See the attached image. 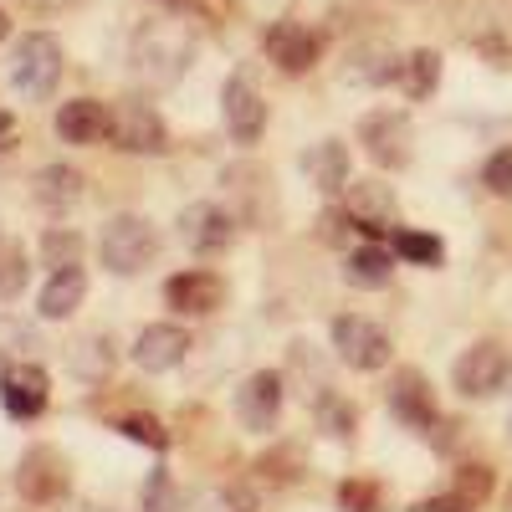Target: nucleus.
Wrapping results in <instances>:
<instances>
[{
	"instance_id": "obj_33",
	"label": "nucleus",
	"mask_w": 512,
	"mask_h": 512,
	"mask_svg": "<svg viewBox=\"0 0 512 512\" xmlns=\"http://www.w3.org/2000/svg\"><path fill=\"white\" fill-rule=\"evenodd\" d=\"M482 185L497 195V200H512V149H497L482 169Z\"/></svg>"
},
{
	"instance_id": "obj_34",
	"label": "nucleus",
	"mask_w": 512,
	"mask_h": 512,
	"mask_svg": "<svg viewBox=\"0 0 512 512\" xmlns=\"http://www.w3.org/2000/svg\"><path fill=\"white\" fill-rule=\"evenodd\" d=\"M338 502H344L349 512H379V492L369 482H344L338 487Z\"/></svg>"
},
{
	"instance_id": "obj_23",
	"label": "nucleus",
	"mask_w": 512,
	"mask_h": 512,
	"mask_svg": "<svg viewBox=\"0 0 512 512\" xmlns=\"http://www.w3.org/2000/svg\"><path fill=\"white\" fill-rule=\"evenodd\" d=\"M395 262H400L395 246H379V241H369V246H354V251H349L344 277H349L354 287H364V292H379V287H390Z\"/></svg>"
},
{
	"instance_id": "obj_28",
	"label": "nucleus",
	"mask_w": 512,
	"mask_h": 512,
	"mask_svg": "<svg viewBox=\"0 0 512 512\" xmlns=\"http://www.w3.org/2000/svg\"><path fill=\"white\" fill-rule=\"evenodd\" d=\"M41 349V338L31 323H21L16 313H0V364H21Z\"/></svg>"
},
{
	"instance_id": "obj_27",
	"label": "nucleus",
	"mask_w": 512,
	"mask_h": 512,
	"mask_svg": "<svg viewBox=\"0 0 512 512\" xmlns=\"http://www.w3.org/2000/svg\"><path fill=\"white\" fill-rule=\"evenodd\" d=\"M313 415H318V431H328L333 441H349V436H354V425H359V410H354L344 395H333V390H318Z\"/></svg>"
},
{
	"instance_id": "obj_36",
	"label": "nucleus",
	"mask_w": 512,
	"mask_h": 512,
	"mask_svg": "<svg viewBox=\"0 0 512 512\" xmlns=\"http://www.w3.org/2000/svg\"><path fill=\"white\" fill-rule=\"evenodd\" d=\"M21 6H31V11H72V6H82V0H21Z\"/></svg>"
},
{
	"instance_id": "obj_24",
	"label": "nucleus",
	"mask_w": 512,
	"mask_h": 512,
	"mask_svg": "<svg viewBox=\"0 0 512 512\" xmlns=\"http://www.w3.org/2000/svg\"><path fill=\"white\" fill-rule=\"evenodd\" d=\"M487 492H492V472H487V466H466V472H461V482H456L451 492L415 502V512H472V507H477Z\"/></svg>"
},
{
	"instance_id": "obj_22",
	"label": "nucleus",
	"mask_w": 512,
	"mask_h": 512,
	"mask_svg": "<svg viewBox=\"0 0 512 512\" xmlns=\"http://www.w3.org/2000/svg\"><path fill=\"white\" fill-rule=\"evenodd\" d=\"M118 364V349H113V338L108 333H82L67 344V369L82 379V384H103Z\"/></svg>"
},
{
	"instance_id": "obj_25",
	"label": "nucleus",
	"mask_w": 512,
	"mask_h": 512,
	"mask_svg": "<svg viewBox=\"0 0 512 512\" xmlns=\"http://www.w3.org/2000/svg\"><path fill=\"white\" fill-rule=\"evenodd\" d=\"M36 200L47 205V210H67V205H77L82 200V175L72 164H47L36 175Z\"/></svg>"
},
{
	"instance_id": "obj_18",
	"label": "nucleus",
	"mask_w": 512,
	"mask_h": 512,
	"mask_svg": "<svg viewBox=\"0 0 512 512\" xmlns=\"http://www.w3.org/2000/svg\"><path fill=\"white\" fill-rule=\"evenodd\" d=\"M57 134L67 144H98L103 134H113V108L98 98H72L57 108Z\"/></svg>"
},
{
	"instance_id": "obj_3",
	"label": "nucleus",
	"mask_w": 512,
	"mask_h": 512,
	"mask_svg": "<svg viewBox=\"0 0 512 512\" xmlns=\"http://www.w3.org/2000/svg\"><path fill=\"white\" fill-rule=\"evenodd\" d=\"M62 41L47 36V31H31L16 41V52H11V88L31 103H47L57 93V82H62Z\"/></svg>"
},
{
	"instance_id": "obj_30",
	"label": "nucleus",
	"mask_w": 512,
	"mask_h": 512,
	"mask_svg": "<svg viewBox=\"0 0 512 512\" xmlns=\"http://www.w3.org/2000/svg\"><path fill=\"white\" fill-rule=\"evenodd\" d=\"M26 282H31V267H26L21 241H0V303H16Z\"/></svg>"
},
{
	"instance_id": "obj_7",
	"label": "nucleus",
	"mask_w": 512,
	"mask_h": 512,
	"mask_svg": "<svg viewBox=\"0 0 512 512\" xmlns=\"http://www.w3.org/2000/svg\"><path fill=\"white\" fill-rule=\"evenodd\" d=\"M282 395H287L282 374L277 369H256V374L241 379L231 410H236V420L246 425L251 436H267V431H277V420H282Z\"/></svg>"
},
{
	"instance_id": "obj_17",
	"label": "nucleus",
	"mask_w": 512,
	"mask_h": 512,
	"mask_svg": "<svg viewBox=\"0 0 512 512\" xmlns=\"http://www.w3.org/2000/svg\"><path fill=\"white\" fill-rule=\"evenodd\" d=\"M390 410L410 425V431H431L436 425V395H431V379L420 369H400L390 379Z\"/></svg>"
},
{
	"instance_id": "obj_37",
	"label": "nucleus",
	"mask_w": 512,
	"mask_h": 512,
	"mask_svg": "<svg viewBox=\"0 0 512 512\" xmlns=\"http://www.w3.org/2000/svg\"><path fill=\"white\" fill-rule=\"evenodd\" d=\"M11 31V21H6V11H0V36H6Z\"/></svg>"
},
{
	"instance_id": "obj_9",
	"label": "nucleus",
	"mask_w": 512,
	"mask_h": 512,
	"mask_svg": "<svg viewBox=\"0 0 512 512\" xmlns=\"http://www.w3.org/2000/svg\"><path fill=\"white\" fill-rule=\"evenodd\" d=\"M123 154H164L169 149V134H164V118L144 103V98H128L113 108V134H108Z\"/></svg>"
},
{
	"instance_id": "obj_1",
	"label": "nucleus",
	"mask_w": 512,
	"mask_h": 512,
	"mask_svg": "<svg viewBox=\"0 0 512 512\" xmlns=\"http://www.w3.org/2000/svg\"><path fill=\"white\" fill-rule=\"evenodd\" d=\"M195 52H200V36L185 26V21H169V16H154L134 31L128 41V62L144 82L164 88V82H180L190 67H195Z\"/></svg>"
},
{
	"instance_id": "obj_8",
	"label": "nucleus",
	"mask_w": 512,
	"mask_h": 512,
	"mask_svg": "<svg viewBox=\"0 0 512 512\" xmlns=\"http://www.w3.org/2000/svg\"><path fill=\"white\" fill-rule=\"evenodd\" d=\"M221 118H226L236 144H256V139H262L267 103H262V93H256V77L251 72H231L226 77V88H221Z\"/></svg>"
},
{
	"instance_id": "obj_19",
	"label": "nucleus",
	"mask_w": 512,
	"mask_h": 512,
	"mask_svg": "<svg viewBox=\"0 0 512 512\" xmlns=\"http://www.w3.org/2000/svg\"><path fill=\"white\" fill-rule=\"evenodd\" d=\"M82 297H88V272H82V267H57L47 277V287H41L36 313L47 323H62V318H72L82 308Z\"/></svg>"
},
{
	"instance_id": "obj_35",
	"label": "nucleus",
	"mask_w": 512,
	"mask_h": 512,
	"mask_svg": "<svg viewBox=\"0 0 512 512\" xmlns=\"http://www.w3.org/2000/svg\"><path fill=\"white\" fill-rule=\"evenodd\" d=\"M16 128H21V123H16V113H0V154H6V149L16 144Z\"/></svg>"
},
{
	"instance_id": "obj_5",
	"label": "nucleus",
	"mask_w": 512,
	"mask_h": 512,
	"mask_svg": "<svg viewBox=\"0 0 512 512\" xmlns=\"http://www.w3.org/2000/svg\"><path fill=\"white\" fill-rule=\"evenodd\" d=\"M333 349H338V359H344L349 369H359V374L384 369V364H390V354H395L390 333H384L379 323H369V318H359V313L333 318Z\"/></svg>"
},
{
	"instance_id": "obj_4",
	"label": "nucleus",
	"mask_w": 512,
	"mask_h": 512,
	"mask_svg": "<svg viewBox=\"0 0 512 512\" xmlns=\"http://www.w3.org/2000/svg\"><path fill=\"white\" fill-rule=\"evenodd\" d=\"M512 374V359L502 344H492V338H482V344L461 349V359L451 364V384L466 395V400H492L502 384Z\"/></svg>"
},
{
	"instance_id": "obj_6",
	"label": "nucleus",
	"mask_w": 512,
	"mask_h": 512,
	"mask_svg": "<svg viewBox=\"0 0 512 512\" xmlns=\"http://www.w3.org/2000/svg\"><path fill=\"white\" fill-rule=\"evenodd\" d=\"M359 144H364V154L374 159V164H384V169H405L410 164V144H415V128H410V118L400 113V108H374V113H364V123H359Z\"/></svg>"
},
{
	"instance_id": "obj_21",
	"label": "nucleus",
	"mask_w": 512,
	"mask_h": 512,
	"mask_svg": "<svg viewBox=\"0 0 512 512\" xmlns=\"http://www.w3.org/2000/svg\"><path fill=\"white\" fill-rule=\"evenodd\" d=\"M303 175L323 190V195H344L349 190V144L323 139L303 154Z\"/></svg>"
},
{
	"instance_id": "obj_12",
	"label": "nucleus",
	"mask_w": 512,
	"mask_h": 512,
	"mask_svg": "<svg viewBox=\"0 0 512 512\" xmlns=\"http://www.w3.org/2000/svg\"><path fill=\"white\" fill-rule=\"evenodd\" d=\"M231 236H236V221H231V210H226V205H216V200H195V205L180 210V241H185L190 251L216 256V251L231 246Z\"/></svg>"
},
{
	"instance_id": "obj_40",
	"label": "nucleus",
	"mask_w": 512,
	"mask_h": 512,
	"mask_svg": "<svg viewBox=\"0 0 512 512\" xmlns=\"http://www.w3.org/2000/svg\"><path fill=\"white\" fill-rule=\"evenodd\" d=\"M405 6H415V0H405Z\"/></svg>"
},
{
	"instance_id": "obj_15",
	"label": "nucleus",
	"mask_w": 512,
	"mask_h": 512,
	"mask_svg": "<svg viewBox=\"0 0 512 512\" xmlns=\"http://www.w3.org/2000/svg\"><path fill=\"white\" fill-rule=\"evenodd\" d=\"M164 303L185 318H205L226 303V282L216 272H175L164 282Z\"/></svg>"
},
{
	"instance_id": "obj_16",
	"label": "nucleus",
	"mask_w": 512,
	"mask_h": 512,
	"mask_svg": "<svg viewBox=\"0 0 512 512\" xmlns=\"http://www.w3.org/2000/svg\"><path fill=\"white\" fill-rule=\"evenodd\" d=\"M262 47H267V57H272L282 72H292V77L318 67V36H313L308 26H297V21H277V26H267Z\"/></svg>"
},
{
	"instance_id": "obj_14",
	"label": "nucleus",
	"mask_w": 512,
	"mask_h": 512,
	"mask_svg": "<svg viewBox=\"0 0 512 512\" xmlns=\"http://www.w3.org/2000/svg\"><path fill=\"white\" fill-rule=\"evenodd\" d=\"M190 333L175 328V323H149L139 338H134V364L144 374H169V369H180L190 359Z\"/></svg>"
},
{
	"instance_id": "obj_11",
	"label": "nucleus",
	"mask_w": 512,
	"mask_h": 512,
	"mask_svg": "<svg viewBox=\"0 0 512 512\" xmlns=\"http://www.w3.org/2000/svg\"><path fill=\"white\" fill-rule=\"evenodd\" d=\"M0 405H6L11 420H36L41 410L52 405V379L41 364L21 359V364H6L0 369Z\"/></svg>"
},
{
	"instance_id": "obj_31",
	"label": "nucleus",
	"mask_w": 512,
	"mask_h": 512,
	"mask_svg": "<svg viewBox=\"0 0 512 512\" xmlns=\"http://www.w3.org/2000/svg\"><path fill=\"white\" fill-rule=\"evenodd\" d=\"M118 431H123L128 441L149 446V451H169V431H164L154 415H123V420H118Z\"/></svg>"
},
{
	"instance_id": "obj_29",
	"label": "nucleus",
	"mask_w": 512,
	"mask_h": 512,
	"mask_svg": "<svg viewBox=\"0 0 512 512\" xmlns=\"http://www.w3.org/2000/svg\"><path fill=\"white\" fill-rule=\"evenodd\" d=\"M395 256L400 262H410V267H441L446 262V246H441V236H425V231H395Z\"/></svg>"
},
{
	"instance_id": "obj_20",
	"label": "nucleus",
	"mask_w": 512,
	"mask_h": 512,
	"mask_svg": "<svg viewBox=\"0 0 512 512\" xmlns=\"http://www.w3.org/2000/svg\"><path fill=\"white\" fill-rule=\"evenodd\" d=\"M400 62L395 47H384V41H364V47H354L344 57V77L359 82V88H379V82H400Z\"/></svg>"
},
{
	"instance_id": "obj_10",
	"label": "nucleus",
	"mask_w": 512,
	"mask_h": 512,
	"mask_svg": "<svg viewBox=\"0 0 512 512\" xmlns=\"http://www.w3.org/2000/svg\"><path fill=\"white\" fill-rule=\"evenodd\" d=\"M67 487H72V472H67V456L57 446H31L21 456L16 492L26 502H57V497H67Z\"/></svg>"
},
{
	"instance_id": "obj_38",
	"label": "nucleus",
	"mask_w": 512,
	"mask_h": 512,
	"mask_svg": "<svg viewBox=\"0 0 512 512\" xmlns=\"http://www.w3.org/2000/svg\"><path fill=\"white\" fill-rule=\"evenodd\" d=\"M507 512H512V492H507Z\"/></svg>"
},
{
	"instance_id": "obj_2",
	"label": "nucleus",
	"mask_w": 512,
	"mask_h": 512,
	"mask_svg": "<svg viewBox=\"0 0 512 512\" xmlns=\"http://www.w3.org/2000/svg\"><path fill=\"white\" fill-rule=\"evenodd\" d=\"M98 256H103V267L113 277H139L144 267H154V256H159V231L134 216V210H123V216H113L98 236Z\"/></svg>"
},
{
	"instance_id": "obj_39",
	"label": "nucleus",
	"mask_w": 512,
	"mask_h": 512,
	"mask_svg": "<svg viewBox=\"0 0 512 512\" xmlns=\"http://www.w3.org/2000/svg\"><path fill=\"white\" fill-rule=\"evenodd\" d=\"M164 6H175V0H164Z\"/></svg>"
},
{
	"instance_id": "obj_13",
	"label": "nucleus",
	"mask_w": 512,
	"mask_h": 512,
	"mask_svg": "<svg viewBox=\"0 0 512 512\" xmlns=\"http://www.w3.org/2000/svg\"><path fill=\"white\" fill-rule=\"evenodd\" d=\"M344 210L354 216V226L364 236H384V231L395 226V216H400V200H395V190L384 185V180H349Z\"/></svg>"
},
{
	"instance_id": "obj_26",
	"label": "nucleus",
	"mask_w": 512,
	"mask_h": 512,
	"mask_svg": "<svg viewBox=\"0 0 512 512\" xmlns=\"http://www.w3.org/2000/svg\"><path fill=\"white\" fill-rule=\"evenodd\" d=\"M400 88H405V98H431L436 88H441V52H431V47H420V52H410L405 62H400Z\"/></svg>"
},
{
	"instance_id": "obj_32",
	"label": "nucleus",
	"mask_w": 512,
	"mask_h": 512,
	"mask_svg": "<svg viewBox=\"0 0 512 512\" xmlns=\"http://www.w3.org/2000/svg\"><path fill=\"white\" fill-rule=\"evenodd\" d=\"M77 251H82V241H77V231H47L41 236V256H47V267L57 272V267H77Z\"/></svg>"
}]
</instances>
